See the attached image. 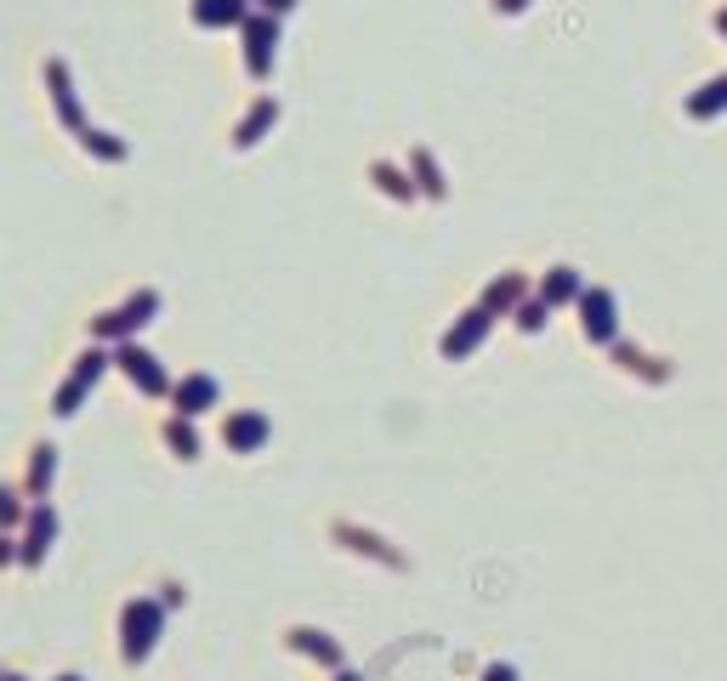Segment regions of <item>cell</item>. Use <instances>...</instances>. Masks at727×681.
<instances>
[{
    "instance_id": "obj_20",
    "label": "cell",
    "mask_w": 727,
    "mask_h": 681,
    "mask_svg": "<svg viewBox=\"0 0 727 681\" xmlns=\"http://www.w3.org/2000/svg\"><path fill=\"white\" fill-rule=\"evenodd\" d=\"M517 296H523V279H517V273H506V279H495V284H489V296H483V307H489V313H506V307H512Z\"/></svg>"
},
{
    "instance_id": "obj_26",
    "label": "cell",
    "mask_w": 727,
    "mask_h": 681,
    "mask_svg": "<svg viewBox=\"0 0 727 681\" xmlns=\"http://www.w3.org/2000/svg\"><path fill=\"white\" fill-rule=\"evenodd\" d=\"M256 6H262V12H273V18H284V12H290L296 0H256Z\"/></svg>"
},
{
    "instance_id": "obj_28",
    "label": "cell",
    "mask_w": 727,
    "mask_h": 681,
    "mask_svg": "<svg viewBox=\"0 0 727 681\" xmlns=\"http://www.w3.org/2000/svg\"><path fill=\"white\" fill-rule=\"evenodd\" d=\"M500 12H523V6H529V0H495Z\"/></svg>"
},
{
    "instance_id": "obj_5",
    "label": "cell",
    "mask_w": 727,
    "mask_h": 681,
    "mask_svg": "<svg viewBox=\"0 0 727 681\" xmlns=\"http://www.w3.org/2000/svg\"><path fill=\"white\" fill-rule=\"evenodd\" d=\"M114 364L137 381V392H148V398H165L171 392V381H165V369H160V358L154 352H142V347H131V341H120V352H114Z\"/></svg>"
},
{
    "instance_id": "obj_16",
    "label": "cell",
    "mask_w": 727,
    "mask_h": 681,
    "mask_svg": "<svg viewBox=\"0 0 727 681\" xmlns=\"http://www.w3.org/2000/svg\"><path fill=\"white\" fill-rule=\"evenodd\" d=\"M409 165H415V188H421L426 199H444V171L432 165V154H426V148H415V154H409Z\"/></svg>"
},
{
    "instance_id": "obj_18",
    "label": "cell",
    "mask_w": 727,
    "mask_h": 681,
    "mask_svg": "<svg viewBox=\"0 0 727 681\" xmlns=\"http://www.w3.org/2000/svg\"><path fill=\"white\" fill-rule=\"evenodd\" d=\"M370 176H375V188H381V193H392V199H404V205L415 199V193H421V188H415V182H409L404 171H392V165H370Z\"/></svg>"
},
{
    "instance_id": "obj_11",
    "label": "cell",
    "mask_w": 727,
    "mask_h": 681,
    "mask_svg": "<svg viewBox=\"0 0 727 681\" xmlns=\"http://www.w3.org/2000/svg\"><path fill=\"white\" fill-rule=\"evenodd\" d=\"M279 120V103H273V97H262V103L250 108L245 120H239V131H233V142H239V148H256V142L267 137V125Z\"/></svg>"
},
{
    "instance_id": "obj_31",
    "label": "cell",
    "mask_w": 727,
    "mask_h": 681,
    "mask_svg": "<svg viewBox=\"0 0 727 681\" xmlns=\"http://www.w3.org/2000/svg\"><path fill=\"white\" fill-rule=\"evenodd\" d=\"M341 681H358V676H347V670H341Z\"/></svg>"
},
{
    "instance_id": "obj_25",
    "label": "cell",
    "mask_w": 727,
    "mask_h": 681,
    "mask_svg": "<svg viewBox=\"0 0 727 681\" xmlns=\"http://www.w3.org/2000/svg\"><path fill=\"white\" fill-rule=\"evenodd\" d=\"M6 562H18V540H12V534L0 528V568H6Z\"/></svg>"
},
{
    "instance_id": "obj_10",
    "label": "cell",
    "mask_w": 727,
    "mask_h": 681,
    "mask_svg": "<svg viewBox=\"0 0 727 681\" xmlns=\"http://www.w3.org/2000/svg\"><path fill=\"white\" fill-rule=\"evenodd\" d=\"M489 318H495L489 307H478V313H466L461 324H455V330L444 335V358H466V352H472V347L483 341V335H489Z\"/></svg>"
},
{
    "instance_id": "obj_19",
    "label": "cell",
    "mask_w": 727,
    "mask_h": 681,
    "mask_svg": "<svg viewBox=\"0 0 727 681\" xmlns=\"http://www.w3.org/2000/svg\"><path fill=\"white\" fill-rule=\"evenodd\" d=\"M165 443H171L182 460H194V454H199V437H194V426H188V415H171V420H165Z\"/></svg>"
},
{
    "instance_id": "obj_8",
    "label": "cell",
    "mask_w": 727,
    "mask_h": 681,
    "mask_svg": "<svg viewBox=\"0 0 727 681\" xmlns=\"http://www.w3.org/2000/svg\"><path fill=\"white\" fill-rule=\"evenodd\" d=\"M222 443H228L233 454H250L267 443V420L256 415V409H239V415H228V426H222Z\"/></svg>"
},
{
    "instance_id": "obj_24",
    "label": "cell",
    "mask_w": 727,
    "mask_h": 681,
    "mask_svg": "<svg viewBox=\"0 0 727 681\" xmlns=\"http://www.w3.org/2000/svg\"><path fill=\"white\" fill-rule=\"evenodd\" d=\"M517 324H523V330H540V324H546V301H529V307L517 313Z\"/></svg>"
},
{
    "instance_id": "obj_12",
    "label": "cell",
    "mask_w": 727,
    "mask_h": 681,
    "mask_svg": "<svg viewBox=\"0 0 727 681\" xmlns=\"http://www.w3.org/2000/svg\"><path fill=\"white\" fill-rule=\"evenodd\" d=\"M245 0H194V23L205 29H228V23H245Z\"/></svg>"
},
{
    "instance_id": "obj_17",
    "label": "cell",
    "mask_w": 727,
    "mask_h": 681,
    "mask_svg": "<svg viewBox=\"0 0 727 681\" xmlns=\"http://www.w3.org/2000/svg\"><path fill=\"white\" fill-rule=\"evenodd\" d=\"M568 296H580V279H574L568 267H551L546 284H540V301H546V307H557V301H568Z\"/></svg>"
},
{
    "instance_id": "obj_6",
    "label": "cell",
    "mask_w": 727,
    "mask_h": 681,
    "mask_svg": "<svg viewBox=\"0 0 727 681\" xmlns=\"http://www.w3.org/2000/svg\"><path fill=\"white\" fill-rule=\"evenodd\" d=\"M273 46H279V18L273 12L245 18V63L256 80H267V69H273Z\"/></svg>"
},
{
    "instance_id": "obj_4",
    "label": "cell",
    "mask_w": 727,
    "mask_h": 681,
    "mask_svg": "<svg viewBox=\"0 0 727 681\" xmlns=\"http://www.w3.org/2000/svg\"><path fill=\"white\" fill-rule=\"evenodd\" d=\"M57 540V511L46 500H29V517H23V540H18V562L23 568H40L46 551Z\"/></svg>"
},
{
    "instance_id": "obj_2",
    "label": "cell",
    "mask_w": 727,
    "mask_h": 681,
    "mask_svg": "<svg viewBox=\"0 0 727 681\" xmlns=\"http://www.w3.org/2000/svg\"><path fill=\"white\" fill-rule=\"evenodd\" d=\"M154 313H160V296H154V290H137L125 307H114V313H103V318H91V335H97V341H131V335H137Z\"/></svg>"
},
{
    "instance_id": "obj_30",
    "label": "cell",
    "mask_w": 727,
    "mask_h": 681,
    "mask_svg": "<svg viewBox=\"0 0 727 681\" xmlns=\"http://www.w3.org/2000/svg\"><path fill=\"white\" fill-rule=\"evenodd\" d=\"M57 681H86V676H74V670H69V676H57Z\"/></svg>"
},
{
    "instance_id": "obj_1",
    "label": "cell",
    "mask_w": 727,
    "mask_h": 681,
    "mask_svg": "<svg viewBox=\"0 0 727 681\" xmlns=\"http://www.w3.org/2000/svg\"><path fill=\"white\" fill-rule=\"evenodd\" d=\"M160 625H165V608H160V602H148V596L125 602V613H120V653H125V664H137V659H148V653H154V636H160Z\"/></svg>"
},
{
    "instance_id": "obj_22",
    "label": "cell",
    "mask_w": 727,
    "mask_h": 681,
    "mask_svg": "<svg viewBox=\"0 0 727 681\" xmlns=\"http://www.w3.org/2000/svg\"><path fill=\"white\" fill-rule=\"evenodd\" d=\"M336 534H341L347 545H353V551H370V557H381V562H392V568H398V557H392V551H387L381 540H375V534H358V528H336Z\"/></svg>"
},
{
    "instance_id": "obj_14",
    "label": "cell",
    "mask_w": 727,
    "mask_h": 681,
    "mask_svg": "<svg viewBox=\"0 0 727 681\" xmlns=\"http://www.w3.org/2000/svg\"><path fill=\"white\" fill-rule=\"evenodd\" d=\"M290 647H296V653H313V659H319V664H336V670H341V647L336 642H330V636H324V630H290Z\"/></svg>"
},
{
    "instance_id": "obj_7",
    "label": "cell",
    "mask_w": 727,
    "mask_h": 681,
    "mask_svg": "<svg viewBox=\"0 0 727 681\" xmlns=\"http://www.w3.org/2000/svg\"><path fill=\"white\" fill-rule=\"evenodd\" d=\"M46 86H52V103H57V120L69 125V131H86V120H80V97H74V80L63 63H46Z\"/></svg>"
},
{
    "instance_id": "obj_9",
    "label": "cell",
    "mask_w": 727,
    "mask_h": 681,
    "mask_svg": "<svg viewBox=\"0 0 727 681\" xmlns=\"http://www.w3.org/2000/svg\"><path fill=\"white\" fill-rule=\"evenodd\" d=\"M171 403H177V415H205V409H211L216 403V381L211 375H188V381H177L171 386Z\"/></svg>"
},
{
    "instance_id": "obj_29",
    "label": "cell",
    "mask_w": 727,
    "mask_h": 681,
    "mask_svg": "<svg viewBox=\"0 0 727 681\" xmlns=\"http://www.w3.org/2000/svg\"><path fill=\"white\" fill-rule=\"evenodd\" d=\"M0 681H29V676H12V670H0Z\"/></svg>"
},
{
    "instance_id": "obj_21",
    "label": "cell",
    "mask_w": 727,
    "mask_h": 681,
    "mask_svg": "<svg viewBox=\"0 0 727 681\" xmlns=\"http://www.w3.org/2000/svg\"><path fill=\"white\" fill-rule=\"evenodd\" d=\"M80 148H86V154H97V159H125V142L120 137H108V131H80Z\"/></svg>"
},
{
    "instance_id": "obj_13",
    "label": "cell",
    "mask_w": 727,
    "mask_h": 681,
    "mask_svg": "<svg viewBox=\"0 0 727 681\" xmlns=\"http://www.w3.org/2000/svg\"><path fill=\"white\" fill-rule=\"evenodd\" d=\"M52 477H57V449L52 443H40V449L29 454V500H46Z\"/></svg>"
},
{
    "instance_id": "obj_23",
    "label": "cell",
    "mask_w": 727,
    "mask_h": 681,
    "mask_svg": "<svg viewBox=\"0 0 727 681\" xmlns=\"http://www.w3.org/2000/svg\"><path fill=\"white\" fill-rule=\"evenodd\" d=\"M23 517H29V506L18 500V489H6V483H0V528L12 534V528H18Z\"/></svg>"
},
{
    "instance_id": "obj_27",
    "label": "cell",
    "mask_w": 727,
    "mask_h": 681,
    "mask_svg": "<svg viewBox=\"0 0 727 681\" xmlns=\"http://www.w3.org/2000/svg\"><path fill=\"white\" fill-rule=\"evenodd\" d=\"M483 681H517V676H512V670H506V664H495V670H489V676H483Z\"/></svg>"
},
{
    "instance_id": "obj_3",
    "label": "cell",
    "mask_w": 727,
    "mask_h": 681,
    "mask_svg": "<svg viewBox=\"0 0 727 681\" xmlns=\"http://www.w3.org/2000/svg\"><path fill=\"white\" fill-rule=\"evenodd\" d=\"M108 364H114V358H108V352H97V347H91V352H80V358H74V375H69L63 386H57L52 415H63V420H69L74 409L86 403V392H91V386L103 381V369H108Z\"/></svg>"
},
{
    "instance_id": "obj_15",
    "label": "cell",
    "mask_w": 727,
    "mask_h": 681,
    "mask_svg": "<svg viewBox=\"0 0 727 681\" xmlns=\"http://www.w3.org/2000/svg\"><path fill=\"white\" fill-rule=\"evenodd\" d=\"M580 313H586V335H591V341H603V335L614 330V301H608L603 290H591V296L580 301Z\"/></svg>"
},
{
    "instance_id": "obj_32",
    "label": "cell",
    "mask_w": 727,
    "mask_h": 681,
    "mask_svg": "<svg viewBox=\"0 0 727 681\" xmlns=\"http://www.w3.org/2000/svg\"><path fill=\"white\" fill-rule=\"evenodd\" d=\"M722 29H727V18H722Z\"/></svg>"
}]
</instances>
